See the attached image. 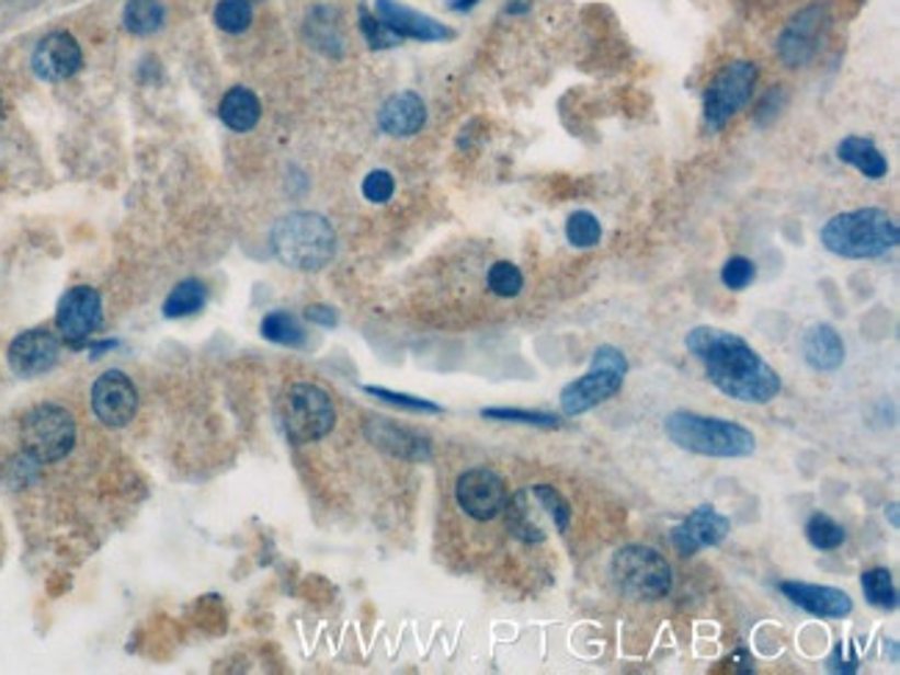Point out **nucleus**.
Instances as JSON below:
<instances>
[{
	"mask_svg": "<svg viewBox=\"0 0 900 675\" xmlns=\"http://www.w3.org/2000/svg\"><path fill=\"white\" fill-rule=\"evenodd\" d=\"M684 346L707 371V379L729 399L745 404H771L782 393V377L771 363L734 332L696 327Z\"/></svg>",
	"mask_w": 900,
	"mask_h": 675,
	"instance_id": "1",
	"label": "nucleus"
},
{
	"mask_svg": "<svg viewBox=\"0 0 900 675\" xmlns=\"http://www.w3.org/2000/svg\"><path fill=\"white\" fill-rule=\"evenodd\" d=\"M820 244L836 258L870 261L892 252L900 244L898 221L881 208H859L836 214L820 230Z\"/></svg>",
	"mask_w": 900,
	"mask_h": 675,
	"instance_id": "2",
	"label": "nucleus"
},
{
	"mask_svg": "<svg viewBox=\"0 0 900 675\" xmlns=\"http://www.w3.org/2000/svg\"><path fill=\"white\" fill-rule=\"evenodd\" d=\"M665 435L684 451L702 457H718V460H740L756 451L754 432L743 424L726 419H709V415L676 410L665 419Z\"/></svg>",
	"mask_w": 900,
	"mask_h": 675,
	"instance_id": "3",
	"label": "nucleus"
},
{
	"mask_svg": "<svg viewBox=\"0 0 900 675\" xmlns=\"http://www.w3.org/2000/svg\"><path fill=\"white\" fill-rule=\"evenodd\" d=\"M272 250L297 272H319L335 255V230L324 216L297 210L272 228Z\"/></svg>",
	"mask_w": 900,
	"mask_h": 675,
	"instance_id": "4",
	"label": "nucleus"
},
{
	"mask_svg": "<svg viewBox=\"0 0 900 675\" xmlns=\"http://www.w3.org/2000/svg\"><path fill=\"white\" fill-rule=\"evenodd\" d=\"M629 374V361H626L624 352L618 346H599L593 352V363L585 374L573 382H568L560 393V408L562 413L577 419V415H585L591 410H596L599 404L610 402V399L624 388V377Z\"/></svg>",
	"mask_w": 900,
	"mask_h": 675,
	"instance_id": "5",
	"label": "nucleus"
},
{
	"mask_svg": "<svg viewBox=\"0 0 900 675\" xmlns=\"http://www.w3.org/2000/svg\"><path fill=\"white\" fill-rule=\"evenodd\" d=\"M610 573L629 598L638 600H660L673 587L668 559L657 548L640 546V542L618 548L610 559Z\"/></svg>",
	"mask_w": 900,
	"mask_h": 675,
	"instance_id": "6",
	"label": "nucleus"
},
{
	"mask_svg": "<svg viewBox=\"0 0 900 675\" xmlns=\"http://www.w3.org/2000/svg\"><path fill=\"white\" fill-rule=\"evenodd\" d=\"M20 441L31 460L56 462L76 446V419L59 404H39L25 413Z\"/></svg>",
	"mask_w": 900,
	"mask_h": 675,
	"instance_id": "7",
	"label": "nucleus"
},
{
	"mask_svg": "<svg viewBox=\"0 0 900 675\" xmlns=\"http://www.w3.org/2000/svg\"><path fill=\"white\" fill-rule=\"evenodd\" d=\"M281 419L294 443L319 441L335 426L333 399L319 385L297 382L283 397Z\"/></svg>",
	"mask_w": 900,
	"mask_h": 675,
	"instance_id": "8",
	"label": "nucleus"
},
{
	"mask_svg": "<svg viewBox=\"0 0 900 675\" xmlns=\"http://www.w3.org/2000/svg\"><path fill=\"white\" fill-rule=\"evenodd\" d=\"M756 81L760 70L754 61H734L724 67L704 94V123L713 130L726 128V123L751 100Z\"/></svg>",
	"mask_w": 900,
	"mask_h": 675,
	"instance_id": "9",
	"label": "nucleus"
},
{
	"mask_svg": "<svg viewBox=\"0 0 900 675\" xmlns=\"http://www.w3.org/2000/svg\"><path fill=\"white\" fill-rule=\"evenodd\" d=\"M455 499L463 513L474 520H493L504 513L508 504V484L491 468H471L460 473L455 484Z\"/></svg>",
	"mask_w": 900,
	"mask_h": 675,
	"instance_id": "10",
	"label": "nucleus"
},
{
	"mask_svg": "<svg viewBox=\"0 0 900 675\" xmlns=\"http://www.w3.org/2000/svg\"><path fill=\"white\" fill-rule=\"evenodd\" d=\"M136 408H139V393L123 371H105L92 385V410L105 426H125L134 421Z\"/></svg>",
	"mask_w": 900,
	"mask_h": 675,
	"instance_id": "11",
	"label": "nucleus"
},
{
	"mask_svg": "<svg viewBox=\"0 0 900 675\" xmlns=\"http://www.w3.org/2000/svg\"><path fill=\"white\" fill-rule=\"evenodd\" d=\"M100 321H103V302H100V294L94 288L78 286L61 297L59 310H56V324H59V332L70 344H83L98 330Z\"/></svg>",
	"mask_w": 900,
	"mask_h": 675,
	"instance_id": "12",
	"label": "nucleus"
},
{
	"mask_svg": "<svg viewBox=\"0 0 900 675\" xmlns=\"http://www.w3.org/2000/svg\"><path fill=\"white\" fill-rule=\"evenodd\" d=\"M729 526L731 524L726 515H720L715 506L704 504L698 510H693L682 524L673 526L671 542L682 557H693L702 548L720 546L726 540V535H729Z\"/></svg>",
	"mask_w": 900,
	"mask_h": 675,
	"instance_id": "13",
	"label": "nucleus"
},
{
	"mask_svg": "<svg viewBox=\"0 0 900 675\" xmlns=\"http://www.w3.org/2000/svg\"><path fill=\"white\" fill-rule=\"evenodd\" d=\"M31 67L42 81H67L83 67V53L76 36L67 31L47 34L31 56Z\"/></svg>",
	"mask_w": 900,
	"mask_h": 675,
	"instance_id": "14",
	"label": "nucleus"
},
{
	"mask_svg": "<svg viewBox=\"0 0 900 675\" xmlns=\"http://www.w3.org/2000/svg\"><path fill=\"white\" fill-rule=\"evenodd\" d=\"M59 338L47 330L20 332L9 346V366L20 377H39L59 363Z\"/></svg>",
	"mask_w": 900,
	"mask_h": 675,
	"instance_id": "15",
	"label": "nucleus"
},
{
	"mask_svg": "<svg viewBox=\"0 0 900 675\" xmlns=\"http://www.w3.org/2000/svg\"><path fill=\"white\" fill-rule=\"evenodd\" d=\"M784 598L796 604L798 609L809 611L820 620H840L854 611V600L845 590L829 587V584H809V582H782L778 584Z\"/></svg>",
	"mask_w": 900,
	"mask_h": 675,
	"instance_id": "16",
	"label": "nucleus"
},
{
	"mask_svg": "<svg viewBox=\"0 0 900 675\" xmlns=\"http://www.w3.org/2000/svg\"><path fill=\"white\" fill-rule=\"evenodd\" d=\"M377 18L399 36V39H419V42H444L455 36V31L441 25L438 20L428 18V14L413 12V9L402 7L397 0H377Z\"/></svg>",
	"mask_w": 900,
	"mask_h": 675,
	"instance_id": "17",
	"label": "nucleus"
},
{
	"mask_svg": "<svg viewBox=\"0 0 900 675\" xmlns=\"http://www.w3.org/2000/svg\"><path fill=\"white\" fill-rule=\"evenodd\" d=\"M825 28L823 9H809V12L798 14L787 31H784L782 42H778V53L782 61L789 67H801L812 59L814 47H818L820 31Z\"/></svg>",
	"mask_w": 900,
	"mask_h": 675,
	"instance_id": "18",
	"label": "nucleus"
},
{
	"mask_svg": "<svg viewBox=\"0 0 900 675\" xmlns=\"http://www.w3.org/2000/svg\"><path fill=\"white\" fill-rule=\"evenodd\" d=\"M383 134L397 136V139H408L415 136L424 123H428V105L415 92H399L383 103L380 114H377Z\"/></svg>",
	"mask_w": 900,
	"mask_h": 675,
	"instance_id": "19",
	"label": "nucleus"
},
{
	"mask_svg": "<svg viewBox=\"0 0 900 675\" xmlns=\"http://www.w3.org/2000/svg\"><path fill=\"white\" fill-rule=\"evenodd\" d=\"M504 513H508V529L513 531V537L524 542L546 540V518L549 515H546L544 504H540L533 488H521L513 499H508Z\"/></svg>",
	"mask_w": 900,
	"mask_h": 675,
	"instance_id": "20",
	"label": "nucleus"
},
{
	"mask_svg": "<svg viewBox=\"0 0 900 675\" xmlns=\"http://www.w3.org/2000/svg\"><path fill=\"white\" fill-rule=\"evenodd\" d=\"M804 361L814 371L831 374L845 363V341L831 324H812L801 338Z\"/></svg>",
	"mask_w": 900,
	"mask_h": 675,
	"instance_id": "21",
	"label": "nucleus"
},
{
	"mask_svg": "<svg viewBox=\"0 0 900 675\" xmlns=\"http://www.w3.org/2000/svg\"><path fill=\"white\" fill-rule=\"evenodd\" d=\"M366 435L380 448L391 451L394 457H402V460H430V443L424 437L405 430V426L391 424L386 419L368 421Z\"/></svg>",
	"mask_w": 900,
	"mask_h": 675,
	"instance_id": "22",
	"label": "nucleus"
},
{
	"mask_svg": "<svg viewBox=\"0 0 900 675\" xmlns=\"http://www.w3.org/2000/svg\"><path fill=\"white\" fill-rule=\"evenodd\" d=\"M836 158L842 163H851L854 169H859L862 175L870 178V181H878V178H884L889 172V163L881 156V150L870 139H862V136H845L836 145Z\"/></svg>",
	"mask_w": 900,
	"mask_h": 675,
	"instance_id": "23",
	"label": "nucleus"
},
{
	"mask_svg": "<svg viewBox=\"0 0 900 675\" xmlns=\"http://www.w3.org/2000/svg\"><path fill=\"white\" fill-rule=\"evenodd\" d=\"M219 117L236 134H247L261 119V103H258L255 92L244 87H233L219 103Z\"/></svg>",
	"mask_w": 900,
	"mask_h": 675,
	"instance_id": "24",
	"label": "nucleus"
},
{
	"mask_svg": "<svg viewBox=\"0 0 900 675\" xmlns=\"http://www.w3.org/2000/svg\"><path fill=\"white\" fill-rule=\"evenodd\" d=\"M167 9L161 0H128L123 12V25L136 36L156 34L164 25Z\"/></svg>",
	"mask_w": 900,
	"mask_h": 675,
	"instance_id": "25",
	"label": "nucleus"
},
{
	"mask_svg": "<svg viewBox=\"0 0 900 675\" xmlns=\"http://www.w3.org/2000/svg\"><path fill=\"white\" fill-rule=\"evenodd\" d=\"M208 302V291L200 279H183L181 286H175V291L167 297L164 302V316L167 319H183V316L200 313Z\"/></svg>",
	"mask_w": 900,
	"mask_h": 675,
	"instance_id": "26",
	"label": "nucleus"
},
{
	"mask_svg": "<svg viewBox=\"0 0 900 675\" xmlns=\"http://www.w3.org/2000/svg\"><path fill=\"white\" fill-rule=\"evenodd\" d=\"M261 332L266 341L281 346H303L305 344V330L292 313L286 310H275V313L263 316L261 321Z\"/></svg>",
	"mask_w": 900,
	"mask_h": 675,
	"instance_id": "27",
	"label": "nucleus"
},
{
	"mask_svg": "<svg viewBox=\"0 0 900 675\" xmlns=\"http://www.w3.org/2000/svg\"><path fill=\"white\" fill-rule=\"evenodd\" d=\"M862 593H865L867 604L878 606V609L892 611L898 606V590H895L892 573L887 568H870L862 573Z\"/></svg>",
	"mask_w": 900,
	"mask_h": 675,
	"instance_id": "28",
	"label": "nucleus"
},
{
	"mask_svg": "<svg viewBox=\"0 0 900 675\" xmlns=\"http://www.w3.org/2000/svg\"><path fill=\"white\" fill-rule=\"evenodd\" d=\"M566 239L571 247L591 250V247H596L602 241V221L591 210H577L566 221Z\"/></svg>",
	"mask_w": 900,
	"mask_h": 675,
	"instance_id": "29",
	"label": "nucleus"
},
{
	"mask_svg": "<svg viewBox=\"0 0 900 675\" xmlns=\"http://www.w3.org/2000/svg\"><path fill=\"white\" fill-rule=\"evenodd\" d=\"M804 531H807V540L812 542L818 551H834V548H840L842 542H845V537H848L845 529L825 513H814L812 518L807 520V529Z\"/></svg>",
	"mask_w": 900,
	"mask_h": 675,
	"instance_id": "30",
	"label": "nucleus"
},
{
	"mask_svg": "<svg viewBox=\"0 0 900 675\" xmlns=\"http://www.w3.org/2000/svg\"><path fill=\"white\" fill-rule=\"evenodd\" d=\"M214 23L225 34H244L252 23L250 0H219L217 9H214Z\"/></svg>",
	"mask_w": 900,
	"mask_h": 675,
	"instance_id": "31",
	"label": "nucleus"
},
{
	"mask_svg": "<svg viewBox=\"0 0 900 675\" xmlns=\"http://www.w3.org/2000/svg\"><path fill=\"white\" fill-rule=\"evenodd\" d=\"M482 419L491 421H508V424H526V426H544V430H557L560 419L551 413H538V410H521V408H486Z\"/></svg>",
	"mask_w": 900,
	"mask_h": 675,
	"instance_id": "32",
	"label": "nucleus"
},
{
	"mask_svg": "<svg viewBox=\"0 0 900 675\" xmlns=\"http://www.w3.org/2000/svg\"><path fill=\"white\" fill-rule=\"evenodd\" d=\"M488 288H491L497 297H519L521 288H524V274L515 263L510 261H497L491 268H488Z\"/></svg>",
	"mask_w": 900,
	"mask_h": 675,
	"instance_id": "33",
	"label": "nucleus"
},
{
	"mask_svg": "<svg viewBox=\"0 0 900 675\" xmlns=\"http://www.w3.org/2000/svg\"><path fill=\"white\" fill-rule=\"evenodd\" d=\"M533 490L540 499V504H544L546 515H549V520L555 524V529L560 531V535L562 531H568L573 510H571V504H568L566 495H562L557 488H551V484H533Z\"/></svg>",
	"mask_w": 900,
	"mask_h": 675,
	"instance_id": "34",
	"label": "nucleus"
},
{
	"mask_svg": "<svg viewBox=\"0 0 900 675\" xmlns=\"http://www.w3.org/2000/svg\"><path fill=\"white\" fill-rule=\"evenodd\" d=\"M754 261H749V258L743 255L729 258V261L724 263V268H720V283H724L726 288H731V291H743V288H749L751 283H754Z\"/></svg>",
	"mask_w": 900,
	"mask_h": 675,
	"instance_id": "35",
	"label": "nucleus"
},
{
	"mask_svg": "<svg viewBox=\"0 0 900 675\" xmlns=\"http://www.w3.org/2000/svg\"><path fill=\"white\" fill-rule=\"evenodd\" d=\"M366 393H372V397L383 399V402H388V404H397V408L413 410V413H441L438 404L428 402V399L408 397V393H397V390L377 388V385H366Z\"/></svg>",
	"mask_w": 900,
	"mask_h": 675,
	"instance_id": "36",
	"label": "nucleus"
},
{
	"mask_svg": "<svg viewBox=\"0 0 900 675\" xmlns=\"http://www.w3.org/2000/svg\"><path fill=\"white\" fill-rule=\"evenodd\" d=\"M361 31H363V36H366V42H368V47H394V45H399V36L394 34L391 28H388L386 23H383L380 18H375V14H368L366 9H361Z\"/></svg>",
	"mask_w": 900,
	"mask_h": 675,
	"instance_id": "37",
	"label": "nucleus"
},
{
	"mask_svg": "<svg viewBox=\"0 0 900 675\" xmlns=\"http://www.w3.org/2000/svg\"><path fill=\"white\" fill-rule=\"evenodd\" d=\"M394 188H397V183H394L391 172L375 169V172H368L366 181H363V197H366L368 203L383 205L394 197Z\"/></svg>",
	"mask_w": 900,
	"mask_h": 675,
	"instance_id": "38",
	"label": "nucleus"
},
{
	"mask_svg": "<svg viewBox=\"0 0 900 675\" xmlns=\"http://www.w3.org/2000/svg\"><path fill=\"white\" fill-rule=\"evenodd\" d=\"M305 319L314 321V324H319V327H335V324H339V316H335V310L324 308V305H310V308L305 310Z\"/></svg>",
	"mask_w": 900,
	"mask_h": 675,
	"instance_id": "39",
	"label": "nucleus"
},
{
	"mask_svg": "<svg viewBox=\"0 0 900 675\" xmlns=\"http://www.w3.org/2000/svg\"><path fill=\"white\" fill-rule=\"evenodd\" d=\"M477 3H480V0H452L449 9L452 12H468V9H474Z\"/></svg>",
	"mask_w": 900,
	"mask_h": 675,
	"instance_id": "40",
	"label": "nucleus"
},
{
	"mask_svg": "<svg viewBox=\"0 0 900 675\" xmlns=\"http://www.w3.org/2000/svg\"><path fill=\"white\" fill-rule=\"evenodd\" d=\"M526 9H529V0H515V3H510L508 7V12L519 14V12H526Z\"/></svg>",
	"mask_w": 900,
	"mask_h": 675,
	"instance_id": "41",
	"label": "nucleus"
},
{
	"mask_svg": "<svg viewBox=\"0 0 900 675\" xmlns=\"http://www.w3.org/2000/svg\"><path fill=\"white\" fill-rule=\"evenodd\" d=\"M889 524L898 529V504H889Z\"/></svg>",
	"mask_w": 900,
	"mask_h": 675,
	"instance_id": "42",
	"label": "nucleus"
},
{
	"mask_svg": "<svg viewBox=\"0 0 900 675\" xmlns=\"http://www.w3.org/2000/svg\"><path fill=\"white\" fill-rule=\"evenodd\" d=\"M0 119H3V100H0Z\"/></svg>",
	"mask_w": 900,
	"mask_h": 675,
	"instance_id": "43",
	"label": "nucleus"
}]
</instances>
